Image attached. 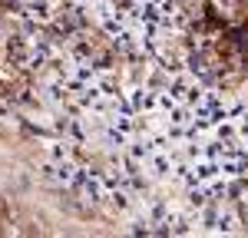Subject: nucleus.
I'll return each instance as SVG.
<instances>
[{"label":"nucleus","mask_w":248,"mask_h":238,"mask_svg":"<svg viewBox=\"0 0 248 238\" xmlns=\"http://www.w3.org/2000/svg\"><path fill=\"white\" fill-rule=\"evenodd\" d=\"M3 46H7V60H10V66H17V70H30V53H33V37H27V33L20 30V33H10Z\"/></svg>","instance_id":"nucleus-2"},{"label":"nucleus","mask_w":248,"mask_h":238,"mask_svg":"<svg viewBox=\"0 0 248 238\" xmlns=\"http://www.w3.org/2000/svg\"><path fill=\"white\" fill-rule=\"evenodd\" d=\"M79 165L73 159H46L43 165H40V178L43 182H50V185H63V189H70L73 185V178H77Z\"/></svg>","instance_id":"nucleus-1"},{"label":"nucleus","mask_w":248,"mask_h":238,"mask_svg":"<svg viewBox=\"0 0 248 238\" xmlns=\"http://www.w3.org/2000/svg\"><path fill=\"white\" fill-rule=\"evenodd\" d=\"M70 146H73V142H70V139L63 136V139H53V142H46V159H70Z\"/></svg>","instance_id":"nucleus-5"},{"label":"nucleus","mask_w":248,"mask_h":238,"mask_svg":"<svg viewBox=\"0 0 248 238\" xmlns=\"http://www.w3.org/2000/svg\"><path fill=\"white\" fill-rule=\"evenodd\" d=\"M212 228H215V232H235V228H238V218H235V212H232L229 205L215 208V222H212Z\"/></svg>","instance_id":"nucleus-4"},{"label":"nucleus","mask_w":248,"mask_h":238,"mask_svg":"<svg viewBox=\"0 0 248 238\" xmlns=\"http://www.w3.org/2000/svg\"><path fill=\"white\" fill-rule=\"evenodd\" d=\"M169 93L179 99V103H186V106H195L199 99L205 96V89H202V86H199L192 76H182V73H179V76L169 83Z\"/></svg>","instance_id":"nucleus-3"}]
</instances>
